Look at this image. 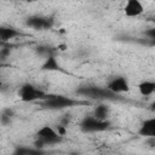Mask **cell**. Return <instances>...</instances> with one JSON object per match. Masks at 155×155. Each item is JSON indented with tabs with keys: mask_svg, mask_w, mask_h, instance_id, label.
Segmentation results:
<instances>
[{
	"mask_svg": "<svg viewBox=\"0 0 155 155\" xmlns=\"http://www.w3.org/2000/svg\"><path fill=\"white\" fill-rule=\"evenodd\" d=\"M40 104L42 105V108L48 109V110H61V109H67V108H71L75 105L88 104V102L74 99L71 97H67L63 94H50L48 93L47 98L40 102Z\"/></svg>",
	"mask_w": 155,
	"mask_h": 155,
	"instance_id": "1",
	"label": "cell"
},
{
	"mask_svg": "<svg viewBox=\"0 0 155 155\" xmlns=\"http://www.w3.org/2000/svg\"><path fill=\"white\" fill-rule=\"evenodd\" d=\"M76 94L87 97L91 99H97V101H121V96L113 93L109 91L107 87H101V86H81L76 90Z\"/></svg>",
	"mask_w": 155,
	"mask_h": 155,
	"instance_id": "2",
	"label": "cell"
},
{
	"mask_svg": "<svg viewBox=\"0 0 155 155\" xmlns=\"http://www.w3.org/2000/svg\"><path fill=\"white\" fill-rule=\"evenodd\" d=\"M63 139L62 136H59L56 131V128L45 125L40 127L36 132V140H35V148L42 149L45 145H53L61 143Z\"/></svg>",
	"mask_w": 155,
	"mask_h": 155,
	"instance_id": "3",
	"label": "cell"
},
{
	"mask_svg": "<svg viewBox=\"0 0 155 155\" xmlns=\"http://www.w3.org/2000/svg\"><path fill=\"white\" fill-rule=\"evenodd\" d=\"M79 127L84 133L103 132L110 127V121L109 120H99V119L94 117L93 115H87V116L82 117V120L79 124Z\"/></svg>",
	"mask_w": 155,
	"mask_h": 155,
	"instance_id": "4",
	"label": "cell"
},
{
	"mask_svg": "<svg viewBox=\"0 0 155 155\" xmlns=\"http://www.w3.org/2000/svg\"><path fill=\"white\" fill-rule=\"evenodd\" d=\"M47 96L48 93L34 86L33 84H23L18 90V97L23 102H42L47 98Z\"/></svg>",
	"mask_w": 155,
	"mask_h": 155,
	"instance_id": "5",
	"label": "cell"
},
{
	"mask_svg": "<svg viewBox=\"0 0 155 155\" xmlns=\"http://www.w3.org/2000/svg\"><path fill=\"white\" fill-rule=\"evenodd\" d=\"M25 24L34 30H46V29L52 28L53 19L50 17H45V16L33 15L25 19Z\"/></svg>",
	"mask_w": 155,
	"mask_h": 155,
	"instance_id": "6",
	"label": "cell"
},
{
	"mask_svg": "<svg viewBox=\"0 0 155 155\" xmlns=\"http://www.w3.org/2000/svg\"><path fill=\"white\" fill-rule=\"evenodd\" d=\"M105 87L109 91H111L113 93L119 94V96L130 91V84H128V80L125 76H114V78H111L107 82Z\"/></svg>",
	"mask_w": 155,
	"mask_h": 155,
	"instance_id": "7",
	"label": "cell"
},
{
	"mask_svg": "<svg viewBox=\"0 0 155 155\" xmlns=\"http://www.w3.org/2000/svg\"><path fill=\"white\" fill-rule=\"evenodd\" d=\"M124 12L127 17H138L144 12V6L139 0H128L124 6Z\"/></svg>",
	"mask_w": 155,
	"mask_h": 155,
	"instance_id": "8",
	"label": "cell"
},
{
	"mask_svg": "<svg viewBox=\"0 0 155 155\" xmlns=\"http://www.w3.org/2000/svg\"><path fill=\"white\" fill-rule=\"evenodd\" d=\"M138 134L145 138H154L155 137V117L144 120L139 126Z\"/></svg>",
	"mask_w": 155,
	"mask_h": 155,
	"instance_id": "9",
	"label": "cell"
},
{
	"mask_svg": "<svg viewBox=\"0 0 155 155\" xmlns=\"http://www.w3.org/2000/svg\"><path fill=\"white\" fill-rule=\"evenodd\" d=\"M22 33L16 29V28H12V27H6V25H0V41L2 42H7L15 38H18L21 36Z\"/></svg>",
	"mask_w": 155,
	"mask_h": 155,
	"instance_id": "10",
	"label": "cell"
},
{
	"mask_svg": "<svg viewBox=\"0 0 155 155\" xmlns=\"http://www.w3.org/2000/svg\"><path fill=\"white\" fill-rule=\"evenodd\" d=\"M41 69L42 70H48V71H62V73H65V70L59 65L57 58L53 54L47 56L45 58V62H44Z\"/></svg>",
	"mask_w": 155,
	"mask_h": 155,
	"instance_id": "11",
	"label": "cell"
},
{
	"mask_svg": "<svg viewBox=\"0 0 155 155\" xmlns=\"http://www.w3.org/2000/svg\"><path fill=\"white\" fill-rule=\"evenodd\" d=\"M12 155H44V151L42 149H38V148L18 145L15 148Z\"/></svg>",
	"mask_w": 155,
	"mask_h": 155,
	"instance_id": "12",
	"label": "cell"
},
{
	"mask_svg": "<svg viewBox=\"0 0 155 155\" xmlns=\"http://www.w3.org/2000/svg\"><path fill=\"white\" fill-rule=\"evenodd\" d=\"M138 91L142 96H150L155 91V82L151 80H144L138 84Z\"/></svg>",
	"mask_w": 155,
	"mask_h": 155,
	"instance_id": "13",
	"label": "cell"
},
{
	"mask_svg": "<svg viewBox=\"0 0 155 155\" xmlns=\"http://www.w3.org/2000/svg\"><path fill=\"white\" fill-rule=\"evenodd\" d=\"M109 115H110V108L104 103L98 104L93 110V116L99 120H108Z\"/></svg>",
	"mask_w": 155,
	"mask_h": 155,
	"instance_id": "14",
	"label": "cell"
},
{
	"mask_svg": "<svg viewBox=\"0 0 155 155\" xmlns=\"http://www.w3.org/2000/svg\"><path fill=\"white\" fill-rule=\"evenodd\" d=\"M13 116H15L13 109H11V108H4V109L0 111V122H1L4 126H6V125L11 124Z\"/></svg>",
	"mask_w": 155,
	"mask_h": 155,
	"instance_id": "15",
	"label": "cell"
},
{
	"mask_svg": "<svg viewBox=\"0 0 155 155\" xmlns=\"http://www.w3.org/2000/svg\"><path fill=\"white\" fill-rule=\"evenodd\" d=\"M8 56H10V48L6 46L1 47L0 48V62L6 63V59L8 58Z\"/></svg>",
	"mask_w": 155,
	"mask_h": 155,
	"instance_id": "16",
	"label": "cell"
},
{
	"mask_svg": "<svg viewBox=\"0 0 155 155\" xmlns=\"http://www.w3.org/2000/svg\"><path fill=\"white\" fill-rule=\"evenodd\" d=\"M145 35H147L150 40H154V39H155V29H154V28H150V29L145 30Z\"/></svg>",
	"mask_w": 155,
	"mask_h": 155,
	"instance_id": "17",
	"label": "cell"
},
{
	"mask_svg": "<svg viewBox=\"0 0 155 155\" xmlns=\"http://www.w3.org/2000/svg\"><path fill=\"white\" fill-rule=\"evenodd\" d=\"M56 131H57V133H58L59 136H62V137H64V136H65V133H67V130H65V127H64V126H62V125L57 126Z\"/></svg>",
	"mask_w": 155,
	"mask_h": 155,
	"instance_id": "18",
	"label": "cell"
},
{
	"mask_svg": "<svg viewBox=\"0 0 155 155\" xmlns=\"http://www.w3.org/2000/svg\"><path fill=\"white\" fill-rule=\"evenodd\" d=\"M7 65H8L7 63H2V62H0V69L4 68V67H7Z\"/></svg>",
	"mask_w": 155,
	"mask_h": 155,
	"instance_id": "19",
	"label": "cell"
},
{
	"mask_svg": "<svg viewBox=\"0 0 155 155\" xmlns=\"http://www.w3.org/2000/svg\"><path fill=\"white\" fill-rule=\"evenodd\" d=\"M4 46H5V42H2V41H0V48H1V47H4Z\"/></svg>",
	"mask_w": 155,
	"mask_h": 155,
	"instance_id": "20",
	"label": "cell"
}]
</instances>
